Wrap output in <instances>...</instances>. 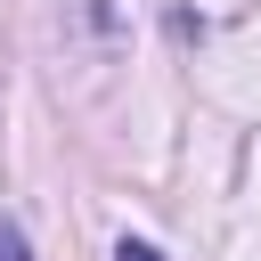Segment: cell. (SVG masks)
Returning a JSON list of instances; mask_svg holds the SVG:
<instances>
[{
    "instance_id": "cell-1",
    "label": "cell",
    "mask_w": 261,
    "mask_h": 261,
    "mask_svg": "<svg viewBox=\"0 0 261 261\" xmlns=\"http://www.w3.org/2000/svg\"><path fill=\"white\" fill-rule=\"evenodd\" d=\"M0 261H33V253H24V237H16V220H0Z\"/></svg>"
},
{
    "instance_id": "cell-2",
    "label": "cell",
    "mask_w": 261,
    "mask_h": 261,
    "mask_svg": "<svg viewBox=\"0 0 261 261\" xmlns=\"http://www.w3.org/2000/svg\"><path fill=\"white\" fill-rule=\"evenodd\" d=\"M114 261H163V253H155V245H139V237H122V245H114Z\"/></svg>"
}]
</instances>
